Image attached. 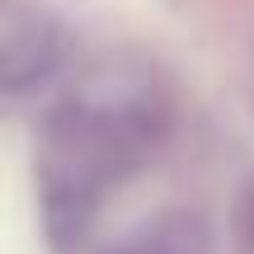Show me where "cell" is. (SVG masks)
I'll return each instance as SVG.
<instances>
[{
  "instance_id": "cell-1",
  "label": "cell",
  "mask_w": 254,
  "mask_h": 254,
  "mask_svg": "<svg viewBox=\"0 0 254 254\" xmlns=\"http://www.w3.org/2000/svg\"><path fill=\"white\" fill-rule=\"evenodd\" d=\"M165 123H170V104L155 75L127 71V66H99L57 109L47 127L43 179L52 226H75L80 236L99 189L155 151Z\"/></svg>"
},
{
  "instance_id": "cell-4",
  "label": "cell",
  "mask_w": 254,
  "mask_h": 254,
  "mask_svg": "<svg viewBox=\"0 0 254 254\" xmlns=\"http://www.w3.org/2000/svg\"><path fill=\"white\" fill-rule=\"evenodd\" d=\"M236 231H240V245L254 254V179L240 189V198H236Z\"/></svg>"
},
{
  "instance_id": "cell-2",
  "label": "cell",
  "mask_w": 254,
  "mask_h": 254,
  "mask_svg": "<svg viewBox=\"0 0 254 254\" xmlns=\"http://www.w3.org/2000/svg\"><path fill=\"white\" fill-rule=\"evenodd\" d=\"M62 57H66V38H62L57 19H47L43 9H28V5L5 9V24H0V85L9 94L43 85L62 66Z\"/></svg>"
},
{
  "instance_id": "cell-3",
  "label": "cell",
  "mask_w": 254,
  "mask_h": 254,
  "mask_svg": "<svg viewBox=\"0 0 254 254\" xmlns=\"http://www.w3.org/2000/svg\"><path fill=\"white\" fill-rule=\"evenodd\" d=\"M118 254H212V236L202 217H165L155 231L136 236Z\"/></svg>"
}]
</instances>
